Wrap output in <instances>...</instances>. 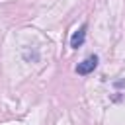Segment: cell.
I'll use <instances>...</instances> for the list:
<instances>
[{"label":"cell","instance_id":"6da1fadb","mask_svg":"<svg viewBox=\"0 0 125 125\" xmlns=\"http://www.w3.org/2000/svg\"><path fill=\"white\" fill-rule=\"evenodd\" d=\"M96 66H98V57H96V55H90V57H86L82 62H78L76 72H78V74H82V76H86V74L94 72V70H96Z\"/></svg>","mask_w":125,"mask_h":125},{"label":"cell","instance_id":"7a4b0ae2","mask_svg":"<svg viewBox=\"0 0 125 125\" xmlns=\"http://www.w3.org/2000/svg\"><path fill=\"white\" fill-rule=\"evenodd\" d=\"M84 39H86V23H84V25H80V29H76V31L72 33V37H70V47H72V49L82 47Z\"/></svg>","mask_w":125,"mask_h":125}]
</instances>
